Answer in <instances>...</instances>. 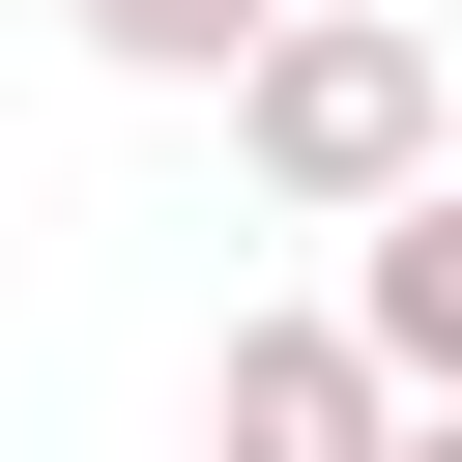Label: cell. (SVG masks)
<instances>
[{"label": "cell", "mask_w": 462, "mask_h": 462, "mask_svg": "<svg viewBox=\"0 0 462 462\" xmlns=\"http://www.w3.org/2000/svg\"><path fill=\"white\" fill-rule=\"evenodd\" d=\"M231 173H260L289 231L433 202V173H462V58H433V29H375V0H289V29L231 58Z\"/></svg>", "instance_id": "cell-1"}, {"label": "cell", "mask_w": 462, "mask_h": 462, "mask_svg": "<svg viewBox=\"0 0 462 462\" xmlns=\"http://www.w3.org/2000/svg\"><path fill=\"white\" fill-rule=\"evenodd\" d=\"M202 462H404V346L375 318H231L202 346Z\"/></svg>", "instance_id": "cell-2"}, {"label": "cell", "mask_w": 462, "mask_h": 462, "mask_svg": "<svg viewBox=\"0 0 462 462\" xmlns=\"http://www.w3.org/2000/svg\"><path fill=\"white\" fill-rule=\"evenodd\" d=\"M58 29H87V58H116V87H231V58H260V29H289V0H58Z\"/></svg>", "instance_id": "cell-4"}, {"label": "cell", "mask_w": 462, "mask_h": 462, "mask_svg": "<svg viewBox=\"0 0 462 462\" xmlns=\"http://www.w3.org/2000/svg\"><path fill=\"white\" fill-rule=\"evenodd\" d=\"M404 462H462V404H404Z\"/></svg>", "instance_id": "cell-5"}, {"label": "cell", "mask_w": 462, "mask_h": 462, "mask_svg": "<svg viewBox=\"0 0 462 462\" xmlns=\"http://www.w3.org/2000/svg\"><path fill=\"white\" fill-rule=\"evenodd\" d=\"M346 318H375V346H404V404H462V173H433V202H375V231H346Z\"/></svg>", "instance_id": "cell-3"}]
</instances>
